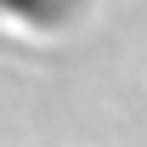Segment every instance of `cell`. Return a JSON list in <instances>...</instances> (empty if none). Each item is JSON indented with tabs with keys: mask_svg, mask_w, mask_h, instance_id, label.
Here are the masks:
<instances>
[{
	"mask_svg": "<svg viewBox=\"0 0 147 147\" xmlns=\"http://www.w3.org/2000/svg\"><path fill=\"white\" fill-rule=\"evenodd\" d=\"M62 11H68V0H0V17H11V23H34V28H51Z\"/></svg>",
	"mask_w": 147,
	"mask_h": 147,
	"instance_id": "6da1fadb",
	"label": "cell"
}]
</instances>
